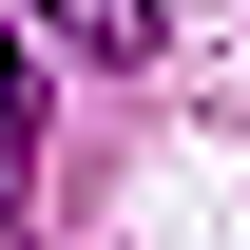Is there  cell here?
<instances>
[{"mask_svg":"<svg viewBox=\"0 0 250 250\" xmlns=\"http://www.w3.org/2000/svg\"><path fill=\"white\" fill-rule=\"evenodd\" d=\"M39 20H58L77 58H135V39H154V0H39Z\"/></svg>","mask_w":250,"mask_h":250,"instance_id":"6da1fadb","label":"cell"},{"mask_svg":"<svg viewBox=\"0 0 250 250\" xmlns=\"http://www.w3.org/2000/svg\"><path fill=\"white\" fill-rule=\"evenodd\" d=\"M0 192H20V39H0Z\"/></svg>","mask_w":250,"mask_h":250,"instance_id":"7a4b0ae2","label":"cell"}]
</instances>
